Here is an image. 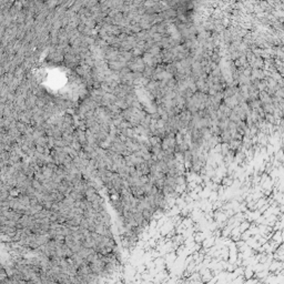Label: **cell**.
Instances as JSON below:
<instances>
[{
    "label": "cell",
    "mask_w": 284,
    "mask_h": 284,
    "mask_svg": "<svg viewBox=\"0 0 284 284\" xmlns=\"http://www.w3.org/2000/svg\"><path fill=\"white\" fill-rule=\"evenodd\" d=\"M152 40H153L154 44H160V41L162 40V36L160 35V33H154L153 36H152V38H151Z\"/></svg>",
    "instance_id": "cell-7"
},
{
    "label": "cell",
    "mask_w": 284,
    "mask_h": 284,
    "mask_svg": "<svg viewBox=\"0 0 284 284\" xmlns=\"http://www.w3.org/2000/svg\"><path fill=\"white\" fill-rule=\"evenodd\" d=\"M153 72H154L153 68L145 67L144 70H143V72H142V75H143V78L148 79V80H151V79H152V75H153Z\"/></svg>",
    "instance_id": "cell-4"
},
{
    "label": "cell",
    "mask_w": 284,
    "mask_h": 284,
    "mask_svg": "<svg viewBox=\"0 0 284 284\" xmlns=\"http://www.w3.org/2000/svg\"><path fill=\"white\" fill-rule=\"evenodd\" d=\"M141 58H142V61H143V63L145 64V67H150V68H153V69H155V68L158 67L155 58H154L153 56H151L150 53H148V52L143 53Z\"/></svg>",
    "instance_id": "cell-2"
},
{
    "label": "cell",
    "mask_w": 284,
    "mask_h": 284,
    "mask_svg": "<svg viewBox=\"0 0 284 284\" xmlns=\"http://www.w3.org/2000/svg\"><path fill=\"white\" fill-rule=\"evenodd\" d=\"M161 48H160L158 44H153V46L151 47L150 49H149L148 53H150L151 56H153V57H157L158 55H160L161 53Z\"/></svg>",
    "instance_id": "cell-5"
},
{
    "label": "cell",
    "mask_w": 284,
    "mask_h": 284,
    "mask_svg": "<svg viewBox=\"0 0 284 284\" xmlns=\"http://www.w3.org/2000/svg\"><path fill=\"white\" fill-rule=\"evenodd\" d=\"M125 67L130 70L131 72L142 73L145 68V64L143 63L141 57H136V58H132V60L127 62V66H125Z\"/></svg>",
    "instance_id": "cell-1"
},
{
    "label": "cell",
    "mask_w": 284,
    "mask_h": 284,
    "mask_svg": "<svg viewBox=\"0 0 284 284\" xmlns=\"http://www.w3.org/2000/svg\"><path fill=\"white\" fill-rule=\"evenodd\" d=\"M149 141H150L151 145L152 147H160L161 145V141L162 140L160 139V138H158V136H151V138H149Z\"/></svg>",
    "instance_id": "cell-6"
},
{
    "label": "cell",
    "mask_w": 284,
    "mask_h": 284,
    "mask_svg": "<svg viewBox=\"0 0 284 284\" xmlns=\"http://www.w3.org/2000/svg\"><path fill=\"white\" fill-rule=\"evenodd\" d=\"M161 58H162V63L168 64L173 62V55L171 52V49H162L161 50Z\"/></svg>",
    "instance_id": "cell-3"
}]
</instances>
